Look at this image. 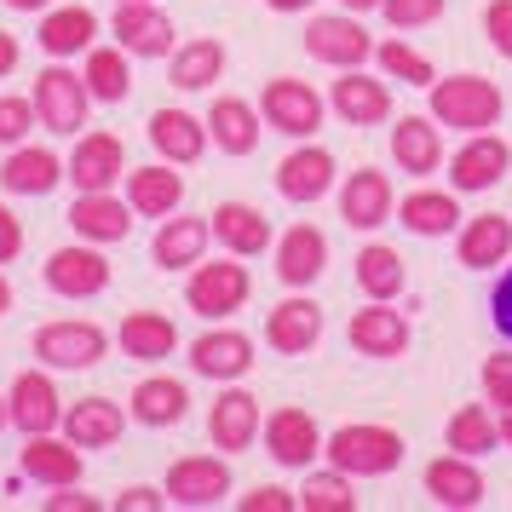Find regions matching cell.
I'll return each instance as SVG.
<instances>
[{
	"instance_id": "obj_1",
	"label": "cell",
	"mask_w": 512,
	"mask_h": 512,
	"mask_svg": "<svg viewBox=\"0 0 512 512\" xmlns=\"http://www.w3.org/2000/svg\"><path fill=\"white\" fill-rule=\"evenodd\" d=\"M328 466H340L346 478H386L403 466V438L392 426H374V420H351L340 432H328L323 443Z\"/></svg>"
},
{
	"instance_id": "obj_2",
	"label": "cell",
	"mask_w": 512,
	"mask_h": 512,
	"mask_svg": "<svg viewBox=\"0 0 512 512\" xmlns=\"http://www.w3.org/2000/svg\"><path fill=\"white\" fill-rule=\"evenodd\" d=\"M426 93H432V121L455 127V133H489L507 110L501 87L484 75H449V81H432Z\"/></svg>"
},
{
	"instance_id": "obj_3",
	"label": "cell",
	"mask_w": 512,
	"mask_h": 512,
	"mask_svg": "<svg viewBox=\"0 0 512 512\" xmlns=\"http://www.w3.org/2000/svg\"><path fill=\"white\" fill-rule=\"evenodd\" d=\"M35 116H41V127L47 133H58V139H75L81 127H87V104H93V93H87V75H75L70 64H47V70L35 75Z\"/></svg>"
},
{
	"instance_id": "obj_4",
	"label": "cell",
	"mask_w": 512,
	"mask_h": 512,
	"mask_svg": "<svg viewBox=\"0 0 512 512\" xmlns=\"http://www.w3.org/2000/svg\"><path fill=\"white\" fill-rule=\"evenodd\" d=\"M254 294V277H248V265H231V259H196L190 265V282H185V305L196 317H208V323H225L231 311H242Z\"/></svg>"
},
{
	"instance_id": "obj_5",
	"label": "cell",
	"mask_w": 512,
	"mask_h": 512,
	"mask_svg": "<svg viewBox=\"0 0 512 512\" xmlns=\"http://www.w3.org/2000/svg\"><path fill=\"white\" fill-rule=\"evenodd\" d=\"M259 116L271 133L282 139H311L317 127H323L328 104L317 98V87H305L294 75H277V81H265V93H259Z\"/></svg>"
},
{
	"instance_id": "obj_6",
	"label": "cell",
	"mask_w": 512,
	"mask_h": 512,
	"mask_svg": "<svg viewBox=\"0 0 512 512\" xmlns=\"http://www.w3.org/2000/svg\"><path fill=\"white\" fill-rule=\"evenodd\" d=\"M305 52L317 64H334V70H363L374 58V35L363 29L357 12H334V18H311L305 24Z\"/></svg>"
},
{
	"instance_id": "obj_7",
	"label": "cell",
	"mask_w": 512,
	"mask_h": 512,
	"mask_svg": "<svg viewBox=\"0 0 512 512\" xmlns=\"http://www.w3.org/2000/svg\"><path fill=\"white\" fill-rule=\"evenodd\" d=\"M35 357H41L47 369H93V363L110 357V334L98 323H75V317L41 323L35 328Z\"/></svg>"
},
{
	"instance_id": "obj_8",
	"label": "cell",
	"mask_w": 512,
	"mask_h": 512,
	"mask_svg": "<svg viewBox=\"0 0 512 512\" xmlns=\"http://www.w3.org/2000/svg\"><path fill=\"white\" fill-rule=\"evenodd\" d=\"M110 35L133 58H167V52L179 47V29H173V18H167L156 0H121L116 18H110Z\"/></svg>"
},
{
	"instance_id": "obj_9",
	"label": "cell",
	"mask_w": 512,
	"mask_h": 512,
	"mask_svg": "<svg viewBox=\"0 0 512 512\" xmlns=\"http://www.w3.org/2000/svg\"><path fill=\"white\" fill-rule=\"evenodd\" d=\"M225 495H231V455H185L167 466L173 507H219Z\"/></svg>"
},
{
	"instance_id": "obj_10",
	"label": "cell",
	"mask_w": 512,
	"mask_h": 512,
	"mask_svg": "<svg viewBox=\"0 0 512 512\" xmlns=\"http://www.w3.org/2000/svg\"><path fill=\"white\" fill-rule=\"evenodd\" d=\"M47 288L58 300H93L110 288V259L98 254V242H70L47 259Z\"/></svg>"
},
{
	"instance_id": "obj_11",
	"label": "cell",
	"mask_w": 512,
	"mask_h": 512,
	"mask_svg": "<svg viewBox=\"0 0 512 512\" xmlns=\"http://www.w3.org/2000/svg\"><path fill=\"white\" fill-rule=\"evenodd\" d=\"M265 449H271V461L277 466H288V472H305V466L323 455V432H317V420L305 415L300 403H288V409H277V415L265 420Z\"/></svg>"
},
{
	"instance_id": "obj_12",
	"label": "cell",
	"mask_w": 512,
	"mask_h": 512,
	"mask_svg": "<svg viewBox=\"0 0 512 512\" xmlns=\"http://www.w3.org/2000/svg\"><path fill=\"white\" fill-rule=\"evenodd\" d=\"M512 167V144L495 139V133H472V139L455 150V162H449V185L455 196H478V190L501 185Z\"/></svg>"
},
{
	"instance_id": "obj_13",
	"label": "cell",
	"mask_w": 512,
	"mask_h": 512,
	"mask_svg": "<svg viewBox=\"0 0 512 512\" xmlns=\"http://www.w3.org/2000/svg\"><path fill=\"white\" fill-rule=\"evenodd\" d=\"M346 340L363 351V357L392 363V357H403V351H409V317H403V311H392V300H369L363 311H351Z\"/></svg>"
},
{
	"instance_id": "obj_14",
	"label": "cell",
	"mask_w": 512,
	"mask_h": 512,
	"mask_svg": "<svg viewBox=\"0 0 512 512\" xmlns=\"http://www.w3.org/2000/svg\"><path fill=\"white\" fill-rule=\"evenodd\" d=\"M190 369L202 374V380H242V374L254 369V340L242 334V328H208V334H196L190 340Z\"/></svg>"
},
{
	"instance_id": "obj_15",
	"label": "cell",
	"mask_w": 512,
	"mask_h": 512,
	"mask_svg": "<svg viewBox=\"0 0 512 512\" xmlns=\"http://www.w3.org/2000/svg\"><path fill=\"white\" fill-rule=\"evenodd\" d=\"M392 213H397V196H392V179L380 167H357L346 185H340V219H346L351 231H380Z\"/></svg>"
},
{
	"instance_id": "obj_16",
	"label": "cell",
	"mask_w": 512,
	"mask_h": 512,
	"mask_svg": "<svg viewBox=\"0 0 512 512\" xmlns=\"http://www.w3.org/2000/svg\"><path fill=\"white\" fill-rule=\"evenodd\" d=\"M277 190H282V202H294V208L323 202L328 190H334V156H328L323 144H300V150H288L282 167H277Z\"/></svg>"
},
{
	"instance_id": "obj_17",
	"label": "cell",
	"mask_w": 512,
	"mask_h": 512,
	"mask_svg": "<svg viewBox=\"0 0 512 512\" xmlns=\"http://www.w3.org/2000/svg\"><path fill=\"white\" fill-rule=\"evenodd\" d=\"M64 179H75V190H110L127 179V150L116 133H87L64 162Z\"/></svg>"
},
{
	"instance_id": "obj_18",
	"label": "cell",
	"mask_w": 512,
	"mask_h": 512,
	"mask_svg": "<svg viewBox=\"0 0 512 512\" xmlns=\"http://www.w3.org/2000/svg\"><path fill=\"white\" fill-rule=\"evenodd\" d=\"M265 432V415H259V397L254 392H219V403L208 409V438L213 449H225V455H242V449H254V438Z\"/></svg>"
},
{
	"instance_id": "obj_19",
	"label": "cell",
	"mask_w": 512,
	"mask_h": 512,
	"mask_svg": "<svg viewBox=\"0 0 512 512\" xmlns=\"http://www.w3.org/2000/svg\"><path fill=\"white\" fill-rule=\"evenodd\" d=\"M6 403H12V426H18L24 438L64 426V397H58V386H52L41 369L18 374V380H12V392H6Z\"/></svg>"
},
{
	"instance_id": "obj_20",
	"label": "cell",
	"mask_w": 512,
	"mask_h": 512,
	"mask_svg": "<svg viewBox=\"0 0 512 512\" xmlns=\"http://www.w3.org/2000/svg\"><path fill=\"white\" fill-rule=\"evenodd\" d=\"M426 495L438 501V507H449V512H472L478 501H484V472H478V461L472 455H438V461L426 466Z\"/></svg>"
},
{
	"instance_id": "obj_21",
	"label": "cell",
	"mask_w": 512,
	"mask_h": 512,
	"mask_svg": "<svg viewBox=\"0 0 512 512\" xmlns=\"http://www.w3.org/2000/svg\"><path fill=\"white\" fill-rule=\"evenodd\" d=\"M328 104H334V116L346 121V127H380V121H392V87L369 81L363 70H340Z\"/></svg>"
},
{
	"instance_id": "obj_22",
	"label": "cell",
	"mask_w": 512,
	"mask_h": 512,
	"mask_svg": "<svg viewBox=\"0 0 512 512\" xmlns=\"http://www.w3.org/2000/svg\"><path fill=\"white\" fill-rule=\"evenodd\" d=\"M70 231L81 242H121V236H133V202H121L110 190H81L70 208Z\"/></svg>"
},
{
	"instance_id": "obj_23",
	"label": "cell",
	"mask_w": 512,
	"mask_h": 512,
	"mask_svg": "<svg viewBox=\"0 0 512 512\" xmlns=\"http://www.w3.org/2000/svg\"><path fill=\"white\" fill-rule=\"evenodd\" d=\"M265 340H271V351H282V357H305V351L323 340V305L305 300V294L271 305V317H265Z\"/></svg>"
},
{
	"instance_id": "obj_24",
	"label": "cell",
	"mask_w": 512,
	"mask_h": 512,
	"mask_svg": "<svg viewBox=\"0 0 512 512\" xmlns=\"http://www.w3.org/2000/svg\"><path fill=\"white\" fill-rule=\"evenodd\" d=\"M208 219H213V242H219L225 254L259 259L265 248H271V219H265L254 202H219Z\"/></svg>"
},
{
	"instance_id": "obj_25",
	"label": "cell",
	"mask_w": 512,
	"mask_h": 512,
	"mask_svg": "<svg viewBox=\"0 0 512 512\" xmlns=\"http://www.w3.org/2000/svg\"><path fill=\"white\" fill-rule=\"evenodd\" d=\"M213 242V219H196V213H167L162 231H156V242H150V259L162 265V271H190L196 259L208 254Z\"/></svg>"
},
{
	"instance_id": "obj_26",
	"label": "cell",
	"mask_w": 512,
	"mask_h": 512,
	"mask_svg": "<svg viewBox=\"0 0 512 512\" xmlns=\"http://www.w3.org/2000/svg\"><path fill=\"white\" fill-rule=\"evenodd\" d=\"M121 432H127V409L116 397H81L64 409V438L81 449H110V443H121Z\"/></svg>"
},
{
	"instance_id": "obj_27",
	"label": "cell",
	"mask_w": 512,
	"mask_h": 512,
	"mask_svg": "<svg viewBox=\"0 0 512 512\" xmlns=\"http://www.w3.org/2000/svg\"><path fill=\"white\" fill-rule=\"evenodd\" d=\"M328 265V236L317 225H288L277 236V277L288 288H311Z\"/></svg>"
},
{
	"instance_id": "obj_28",
	"label": "cell",
	"mask_w": 512,
	"mask_h": 512,
	"mask_svg": "<svg viewBox=\"0 0 512 512\" xmlns=\"http://www.w3.org/2000/svg\"><path fill=\"white\" fill-rule=\"evenodd\" d=\"M150 144H156V156L173 167H190V162H202L208 156V121H196L185 116V110H156L150 116Z\"/></svg>"
},
{
	"instance_id": "obj_29",
	"label": "cell",
	"mask_w": 512,
	"mask_h": 512,
	"mask_svg": "<svg viewBox=\"0 0 512 512\" xmlns=\"http://www.w3.org/2000/svg\"><path fill=\"white\" fill-rule=\"evenodd\" d=\"M259 133H265V116H259L248 98H213L208 110V139L225 150V156H254L259 150Z\"/></svg>"
},
{
	"instance_id": "obj_30",
	"label": "cell",
	"mask_w": 512,
	"mask_h": 512,
	"mask_svg": "<svg viewBox=\"0 0 512 512\" xmlns=\"http://www.w3.org/2000/svg\"><path fill=\"white\" fill-rule=\"evenodd\" d=\"M24 478H35V484H52V489H64V484H81V443L70 438H52V432H35V438L24 443Z\"/></svg>"
},
{
	"instance_id": "obj_31",
	"label": "cell",
	"mask_w": 512,
	"mask_h": 512,
	"mask_svg": "<svg viewBox=\"0 0 512 512\" xmlns=\"http://www.w3.org/2000/svg\"><path fill=\"white\" fill-rule=\"evenodd\" d=\"M127 202H133L139 219H167V213L185 208V179L173 173V162L133 167V173H127Z\"/></svg>"
},
{
	"instance_id": "obj_32",
	"label": "cell",
	"mask_w": 512,
	"mask_h": 512,
	"mask_svg": "<svg viewBox=\"0 0 512 512\" xmlns=\"http://www.w3.org/2000/svg\"><path fill=\"white\" fill-rule=\"evenodd\" d=\"M512 254V219L507 213H472L461 225V265L466 271H501Z\"/></svg>"
},
{
	"instance_id": "obj_33",
	"label": "cell",
	"mask_w": 512,
	"mask_h": 512,
	"mask_svg": "<svg viewBox=\"0 0 512 512\" xmlns=\"http://www.w3.org/2000/svg\"><path fill=\"white\" fill-rule=\"evenodd\" d=\"M219 75H225V41H213V35H196L167 52V81L179 93H208Z\"/></svg>"
},
{
	"instance_id": "obj_34",
	"label": "cell",
	"mask_w": 512,
	"mask_h": 512,
	"mask_svg": "<svg viewBox=\"0 0 512 512\" xmlns=\"http://www.w3.org/2000/svg\"><path fill=\"white\" fill-rule=\"evenodd\" d=\"M392 162L403 167V173H415V179H426V173H438L443 167V133L432 116H403L392 127Z\"/></svg>"
},
{
	"instance_id": "obj_35",
	"label": "cell",
	"mask_w": 512,
	"mask_h": 512,
	"mask_svg": "<svg viewBox=\"0 0 512 512\" xmlns=\"http://www.w3.org/2000/svg\"><path fill=\"white\" fill-rule=\"evenodd\" d=\"M58 179H64V162L41 144H12V156L0 167V190H12V196H47V190H58Z\"/></svg>"
},
{
	"instance_id": "obj_36",
	"label": "cell",
	"mask_w": 512,
	"mask_h": 512,
	"mask_svg": "<svg viewBox=\"0 0 512 512\" xmlns=\"http://www.w3.org/2000/svg\"><path fill=\"white\" fill-rule=\"evenodd\" d=\"M116 340L133 363H167L173 346H179V328H173V317H162V311H127L121 328H116Z\"/></svg>"
},
{
	"instance_id": "obj_37",
	"label": "cell",
	"mask_w": 512,
	"mask_h": 512,
	"mask_svg": "<svg viewBox=\"0 0 512 512\" xmlns=\"http://www.w3.org/2000/svg\"><path fill=\"white\" fill-rule=\"evenodd\" d=\"M190 415V386L185 380H167V374H150L133 386V420L139 426H179Z\"/></svg>"
},
{
	"instance_id": "obj_38",
	"label": "cell",
	"mask_w": 512,
	"mask_h": 512,
	"mask_svg": "<svg viewBox=\"0 0 512 512\" xmlns=\"http://www.w3.org/2000/svg\"><path fill=\"white\" fill-rule=\"evenodd\" d=\"M397 225H409L415 236H449L461 225V202L455 190H409L397 202Z\"/></svg>"
},
{
	"instance_id": "obj_39",
	"label": "cell",
	"mask_w": 512,
	"mask_h": 512,
	"mask_svg": "<svg viewBox=\"0 0 512 512\" xmlns=\"http://www.w3.org/2000/svg\"><path fill=\"white\" fill-rule=\"evenodd\" d=\"M443 443L455 449V455H489V449H501V420L489 415V403H466V409H455L449 415V426H443Z\"/></svg>"
},
{
	"instance_id": "obj_40",
	"label": "cell",
	"mask_w": 512,
	"mask_h": 512,
	"mask_svg": "<svg viewBox=\"0 0 512 512\" xmlns=\"http://www.w3.org/2000/svg\"><path fill=\"white\" fill-rule=\"evenodd\" d=\"M98 35V18L87 12V6H58V12H47L41 18V47L52 52V58H75V52H87Z\"/></svg>"
},
{
	"instance_id": "obj_41",
	"label": "cell",
	"mask_w": 512,
	"mask_h": 512,
	"mask_svg": "<svg viewBox=\"0 0 512 512\" xmlns=\"http://www.w3.org/2000/svg\"><path fill=\"white\" fill-rule=\"evenodd\" d=\"M357 288H363L369 300H397V294H403V259H397V248L369 242V248L357 254Z\"/></svg>"
},
{
	"instance_id": "obj_42",
	"label": "cell",
	"mask_w": 512,
	"mask_h": 512,
	"mask_svg": "<svg viewBox=\"0 0 512 512\" xmlns=\"http://www.w3.org/2000/svg\"><path fill=\"white\" fill-rule=\"evenodd\" d=\"M127 81H133L127 52L121 47H87V93H93V104H121V98H127Z\"/></svg>"
},
{
	"instance_id": "obj_43",
	"label": "cell",
	"mask_w": 512,
	"mask_h": 512,
	"mask_svg": "<svg viewBox=\"0 0 512 512\" xmlns=\"http://www.w3.org/2000/svg\"><path fill=\"white\" fill-rule=\"evenodd\" d=\"M300 507L305 512H357V495H351V478L334 466V472H311L300 484Z\"/></svg>"
},
{
	"instance_id": "obj_44",
	"label": "cell",
	"mask_w": 512,
	"mask_h": 512,
	"mask_svg": "<svg viewBox=\"0 0 512 512\" xmlns=\"http://www.w3.org/2000/svg\"><path fill=\"white\" fill-rule=\"evenodd\" d=\"M374 58H380V70L392 75V81H409V87H432V81H438L432 58L415 52L409 41H386V47H374Z\"/></svg>"
},
{
	"instance_id": "obj_45",
	"label": "cell",
	"mask_w": 512,
	"mask_h": 512,
	"mask_svg": "<svg viewBox=\"0 0 512 512\" xmlns=\"http://www.w3.org/2000/svg\"><path fill=\"white\" fill-rule=\"evenodd\" d=\"M380 12H386L392 29H420L443 18V0H380Z\"/></svg>"
},
{
	"instance_id": "obj_46",
	"label": "cell",
	"mask_w": 512,
	"mask_h": 512,
	"mask_svg": "<svg viewBox=\"0 0 512 512\" xmlns=\"http://www.w3.org/2000/svg\"><path fill=\"white\" fill-rule=\"evenodd\" d=\"M35 121V98H0V144H24Z\"/></svg>"
},
{
	"instance_id": "obj_47",
	"label": "cell",
	"mask_w": 512,
	"mask_h": 512,
	"mask_svg": "<svg viewBox=\"0 0 512 512\" xmlns=\"http://www.w3.org/2000/svg\"><path fill=\"white\" fill-rule=\"evenodd\" d=\"M484 35L501 58H512V0H489L484 6Z\"/></svg>"
},
{
	"instance_id": "obj_48",
	"label": "cell",
	"mask_w": 512,
	"mask_h": 512,
	"mask_svg": "<svg viewBox=\"0 0 512 512\" xmlns=\"http://www.w3.org/2000/svg\"><path fill=\"white\" fill-rule=\"evenodd\" d=\"M484 397L489 403H501V409H512V357H484Z\"/></svg>"
},
{
	"instance_id": "obj_49",
	"label": "cell",
	"mask_w": 512,
	"mask_h": 512,
	"mask_svg": "<svg viewBox=\"0 0 512 512\" xmlns=\"http://www.w3.org/2000/svg\"><path fill=\"white\" fill-rule=\"evenodd\" d=\"M236 507L242 512H294L300 507V495H288V489H277V484H259V489H248Z\"/></svg>"
},
{
	"instance_id": "obj_50",
	"label": "cell",
	"mask_w": 512,
	"mask_h": 512,
	"mask_svg": "<svg viewBox=\"0 0 512 512\" xmlns=\"http://www.w3.org/2000/svg\"><path fill=\"white\" fill-rule=\"evenodd\" d=\"M121 512H162V507H173L167 501V489H150V484H133V489H121V501H116Z\"/></svg>"
},
{
	"instance_id": "obj_51",
	"label": "cell",
	"mask_w": 512,
	"mask_h": 512,
	"mask_svg": "<svg viewBox=\"0 0 512 512\" xmlns=\"http://www.w3.org/2000/svg\"><path fill=\"white\" fill-rule=\"evenodd\" d=\"M489 317H495V328L512 340V265L501 271V282H495V294H489Z\"/></svg>"
},
{
	"instance_id": "obj_52",
	"label": "cell",
	"mask_w": 512,
	"mask_h": 512,
	"mask_svg": "<svg viewBox=\"0 0 512 512\" xmlns=\"http://www.w3.org/2000/svg\"><path fill=\"white\" fill-rule=\"evenodd\" d=\"M18 254H24V225L12 208H0V265H12Z\"/></svg>"
},
{
	"instance_id": "obj_53",
	"label": "cell",
	"mask_w": 512,
	"mask_h": 512,
	"mask_svg": "<svg viewBox=\"0 0 512 512\" xmlns=\"http://www.w3.org/2000/svg\"><path fill=\"white\" fill-rule=\"evenodd\" d=\"M47 512H98V501L93 495H81L75 484H64L58 495H47Z\"/></svg>"
},
{
	"instance_id": "obj_54",
	"label": "cell",
	"mask_w": 512,
	"mask_h": 512,
	"mask_svg": "<svg viewBox=\"0 0 512 512\" xmlns=\"http://www.w3.org/2000/svg\"><path fill=\"white\" fill-rule=\"evenodd\" d=\"M18 58H24L18 35H12V29H0V75H12V70H18Z\"/></svg>"
},
{
	"instance_id": "obj_55",
	"label": "cell",
	"mask_w": 512,
	"mask_h": 512,
	"mask_svg": "<svg viewBox=\"0 0 512 512\" xmlns=\"http://www.w3.org/2000/svg\"><path fill=\"white\" fill-rule=\"evenodd\" d=\"M317 0H271V12H311Z\"/></svg>"
},
{
	"instance_id": "obj_56",
	"label": "cell",
	"mask_w": 512,
	"mask_h": 512,
	"mask_svg": "<svg viewBox=\"0 0 512 512\" xmlns=\"http://www.w3.org/2000/svg\"><path fill=\"white\" fill-rule=\"evenodd\" d=\"M346 12H357V18H369V12H380V0H340Z\"/></svg>"
},
{
	"instance_id": "obj_57",
	"label": "cell",
	"mask_w": 512,
	"mask_h": 512,
	"mask_svg": "<svg viewBox=\"0 0 512 512\" xmlns=\"http://www.w3.org/2000/svg\"><path fill=\"white\" fill-rule=\"evenodd\" d=\"M12 12H47V0H6Z\"/></svg>"
},
{
	"instance_id": "obj_58",
	"label": "cell",
	"mask_w": 512,
	"mask_h": 512,
	"mask_svg": "<svg viewBox=\"0 0 512 512\" xmlns=\"http://www.w3.org/2000/svg\"><path fill=\"white\" fill-rule=\"evenodd\" d=\"M6 311H12V282L0 277V317H6Z\"/></svg>"
},
{
	"instance_id": "obj_59",
	"label": "cell",
	"mask_w": 512,
	"mask_h": 512,
	"mask_svg": "<svg viewBox=\"0 0 512 512\" xmlns=\"http://www.w3.org/2000/svg\"><path fill=\"white\" fill-rule=\"evenodd\" d=\"M501 443H512V409H501Z\"/></svg>"
},
{
	"instance_id": "obj_60",
	"label": "cell",
	"mask_w": 512,
	"mask_h": 512,
	"mask_svg": "<svg viewBox=\"0 0 512 512\" xmlns=\"http://www.w3.org/2000/svg\"><path fill=\"white\" fill-rule=\"evenodd\" d=\"M6 426H12V403H6V397H0V432H6Z\"/></svg>"
},
{
	"instance_id": "obj_61",
	"label": "cell",
	"mask_w": 512,
	"mask_h": 512,
	"mask_svg": "<svg viewBox=\"0 0 512 512\" xmlns=\"http://www.w3.org/2000/svg\"><path fill=\"white\" fill-rule=\"evenodd\" d=\"M116 6H121V0H116Z\"/></svg>"
}]
</instances>
